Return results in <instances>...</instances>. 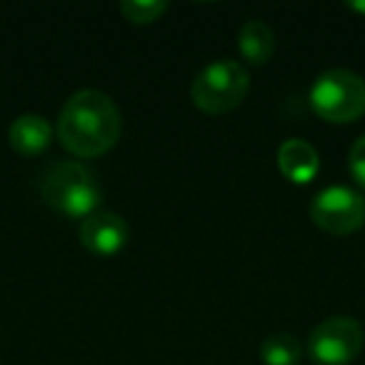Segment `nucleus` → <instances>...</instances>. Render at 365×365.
<instances>
[{
    "instance_id": "1",
    "label": "nucleus",
    "mask_w": 365,
    "mask_h": 365,
    "mask_svg": "<svg viewBox=\"0 0 365 365\" xmlns=\"http://www.w3.org/2000/svg\"><path fill=\"white\" fill-rule=\"evenodd\" d=\"M123 133V118L110 96L101 91H81L71 96L58 118V138L63 148L78 158H98L108 153Z\"/></svg>"
},
{
    "instance_id": "2",
    "label": "nucleus",
    "mask_w": 365,
    "mask_h": 365,
    "mask_svg": "<svg viewBox=\"0 0 365 365\" xmlns=\"http://www.w3.org/2000/svg\"><path fill=\"white\" fill-rule=\"evenodd\" d=\"M43 198L53 210L68 218H91L101 205V185L83 163H58L43 178Z\"/></svg>"
},
{
    "instance_id": "3",
    "label": "nucleus",
    "mask_w": 365,
    "mask_h": 365,
    "mask_svg": "<svg viewBox=\"0 0 365 365\" xmlns=\"http://www.w3.org/2000/svg\"><path fill=\"white\" fill-rule=\"evenodd\" d=\"M248 73L235 61H215L195 76L190 98L195 108L208 115H223L238 108L248 96Z\"/></svg>"
},
{
    "instance_id": "4",
    "label": "nucleus",
    "mask_w": 365,
    "mask_h": 365,
    "mask_svg": "<svg viewBox=\"0 0 365 365\" xmlns=\"http://www.w3.org/2000/svg\"><path fill=\"white\" fill-rule=\"evenodd\" d=\"M315 115L328 123H353L365 113V81L353 71H328L310 88Z\"/></svg>"
},
{
    "instance_id": "5",
    "label": "nucleus",
    "mask_w": 365,
    "mask_h": 365,
    "mask_svg": "<svg viewBox=\"0 0 365 365\" xmlns=\"http://www.w3.org/2000/svg\"><path fill=\"white\" fill-rule=\"evenodd\" d=\"M365 333L360 323L348 315H335L313 328L308 353L318 365H348L363 350Z\"/></svg>"
},
{
    "instance_id": "6",
    "label": "nucleus",
    "mask_w": 365,
    "mask_h": 365,
    "mask_svg": "<svg viewBox=\"0 0 365 365\" xmlns=\"http://www.w3.org/2000/svg\"><path fill=\"white\" fill-rule=\"evenodd\" d=\"M310 218L325 233H355L365 225V200L355 190L333 185V188H325L315 195L313 205H310Z\"/></svg>"
},
{
    "instance_id": "7",
    "label": "nucleus",
    "mask_w": 365,
    "mask_h": 365,
    "mask_svg": "<svg viewBox=\"0 0 365 365\" xmlns=\"http://www.w3.org/2000/svg\"><path fill=\"white\" fill-rule=\"evenodd\" d=\"M81 245L98 258L118 255L128 243V223L110 210H96L81 223Z\"/></svg>"
},
{
    "instance_id": "8",
    "label": "nucleus",
    "mask_w": 365,
    "mask_h": 365,
    "mask_svg": "<svg viewBox=\"0 0 365 365\" xmlns=\"http://www.w3.org/2000/svg\"><path fill=\"white\" fill-rule=\"evenodd\" d=\"M278 168L288 180L293 182H308L315 178L320 168L318 153L308 140L290 138L278 148Z\"/></svg>"
},
{
    "instance_id": "9",
    "label": "nucleus",
    "mask_w": 365,
    "mask_h": 365,
    "mask_svg": "<svg viewBox=\"0 0 365 365\" xmlns=\"http://www.w3.org/2000/svg\"><path fill=\"white\" fill-rule=\"evenodd\" d=\"M8 140L11 148L21 155H38L43 153L53 140V128L48 125L46 118L41 115H21L11 123V130H8Z\"/></svg>"
},
{
    "instance_id": "10",
    "label": "nucleus",
    "mask_w": 365,
    "mask_h": 365,
    "mask_svg": "<svg viewBox=\"0 0 365 365\" xmlns=\"http://www.w3.org/2000/svg\"><path fill=\"white\" fill-rule=\"evenodd\" d=\"M238 51L250 66H265L275 53V33L263 21H248L238 33Z\"/></svg>"
},
{
    "instance_id": "11",
    "label": "nucleus",
    "mask_w": 365,
    "mask_h": 365,
    "mask_svg": "<svg viewBox=\"0 0 365 365\" xmlns=\"http://www.w3.org/2000/svg\"><path fill=\"white\" fill-rule=\"evenodd\" d=\"M260 360L265 365H298L303 348L300 340L290 333H273L260 343Z\"/></svg>"
},
{
    "instance_id": "12",
    "label": "nucleus",
    "mask_w": 365,
    "mask_h": 365,
    "mask_svg": "<svg viewBox=\"0 0 365 365\" xmlns=\"http://www.w3.org/2000/svg\"><path fill=\"white\" fill-rule=\"evenodd\" d=\"M168 11V3H153V0H128V3H120V13L128 18L130 23L140 26V23H153L158 21V16Z\"/></svg>"
},
{
    "instance_id": "13",
    "label": "nucleus",
    "mask_w": 365,
    "mask_h": 365,
    "mask_svg": "<svg viewBox=\"0 0 365 365\" xmlns=\"http://www.w3.org/2000/svg\"><path fill=\"white\" fill-rule=\"evenodd\" d=\"M348 165H350L353 178L365 188V135H360L358 140L353 143L350 155H348Z\"/></svg>"
}]
</instances>
